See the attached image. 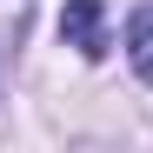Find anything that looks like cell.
<instances>
[{
	"mask_svg": "<svg viewBox=\"0 0 153 153\" xmlns=\"http://www.w3.org/2000/svg\"><path fill=\"white\" fill-rule=\"evenodd\" d=\"M60 40L80 47L87 60L107 53V20H100V0H67V7H60Z\"/></svg>",
	"mask_w": 153,
	"mask_h": 153,
	"instance_id": "cell-1",
	"label": "cell"
},
{
	"mask_svg": "<svg viewBox=\"0 0 153 153\" xmlns=\"http://www.w3.org/2000/svg\"><path fill=\"white\" fill-rule=\"evenodd\" d=\"M126 53H133V73L153 87V0H146L133 20H126Z\"/></svg>",
	"mask_w": 153,
	"mask_h": 153,
	"instance_id": "cell-2",
	"label": "cell"
}]
</instances>
